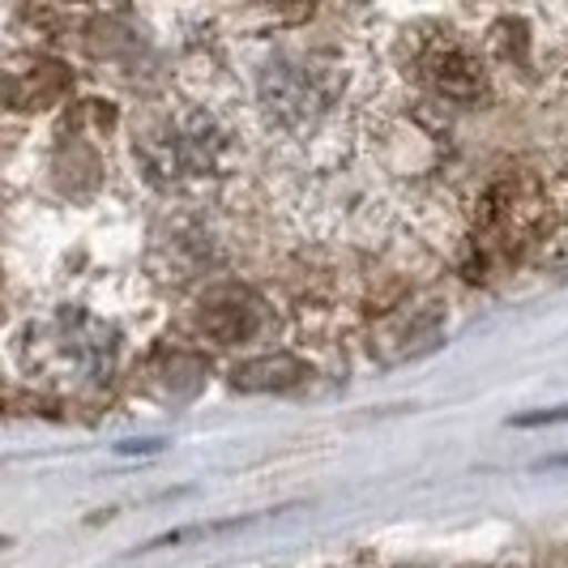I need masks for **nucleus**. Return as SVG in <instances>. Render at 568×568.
<instances>
[{"label": "nucleus", "mask_w": 568, "mask_h": 568, "mask_svg": "<svg viewBox=\"0 0 568 568\" xmlns=\"http://www.w3.org/2000/svg\"><path fill=\"white\" fill-rule=\"evenodd\" d=\"M565 462H568V457H565Z\"/></svg>", "instance_id": "39448f33"}, {"label": "nucleus", "mask_w": 568, "mask_h": 568, "mask_svg": "<svg viewBox=\"0 0 568 568\" xmlns=\"http://www.w3.org/2000/svg\"><path fill=\"white\" fill-rule=\"evenodd\" d=\"M13 351H18V364L30 376L78 389V385L108 381L115 359V334L112 325L94 321L90 313L60 308L52 316L27 321L13 338Z\"/></svg>", "instance_id": "7ed1b4c3"}, {"label": "nucleus", "mask_w": 568, "mask_h": 568, "mask_svg": "<svg viewBox=\"0 0 568 568\" xmlns=\"http://www.w3.org/2000/svg\"><path fill=\"white\" fill-rule=\"evenodd\" d=\"M256 124L286 154L325 163L321 175H338L364 142L368 90L338 48L291 43L261 60L253 82Z\"/></svg>", "instance_id": "f257e3e1"}, {"label": "nucleus", "mask_w": 568, "mask_h": 568, "mask_svg": "<svg viewBox=\"0 0 568 568\" xmlns=\"http://www.w3.org/2000/svg\"><path fill=\"white\" fill-rule=\"evenodd\" d=\"M410 73L440 103H479L487 94L484 57L462 39V30L436 27L410 39Z\"/></svg>", "instance_id": "20e7f679"}, {"label": "nucleus", "mask_w": 568, "mask_h": 568, "mask_svg": "<svg viewBox=\"0 0 568 568\" xmlns=\"http://www.w3.org/2000/svg\"><path fill=\"white\" fill-rule=\"evenodd\" d=\"M133 163L154 193L205 201L240 171V129L214 103L163 99L133 129Z\"/></svg>", "instance_id": "f03ea898"}]
</instances>
